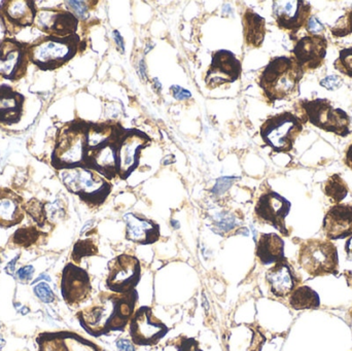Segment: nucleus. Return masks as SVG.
<instances>
[{"label":"nucleus","instance_id":"4","mask_svg":"<svg viewBox=\"0 0 352 351\" xmlns=\"http://www.w3.org/2000/svg\"><path fill=\"white\" fill-rule=\"evenodd\" d=\"M80 38L78 34L67 37H41L27 43L29 61L43 71H53L69 62L78 54Z\"/></svg>","mask_w":352,"mask_h":351},{"label":"nucleus","instance_id":"49","mask_svg":"<svg viewBox=\"0 0 352 351\" xmlns=\"http://www.w3.org/2000/svg\"><path fill=\"white\" fill-rule=\"evenodd\" d=\"M140 78H142V80H146V64H144V61L140 62Z\"/></svg>","mask_w":352,"mask_h":351},{"label":"nucleus","instance_id":"6","mask_svg":"<svg viewBox=\"0 0 352 351\" xmlns=\"http://www.w3.org/2000/svg\"><path fill=\"white\" fill-rule=\"evenodd\" d=\"M299 264L310 276L337 275L338 249L332 241L309 239L300 247Z\"/></svg>","mask_w":352,"mask_h":351},{"label":"nucleus","instance_id":"27","mask_svg":"<svg viewBox=\"0 0 352 351\" xmlns=\"http://www.w3.org/2000/svg\"><path fill=\"white\" fill-rule=\"evenodd\" d=\"M256 257L265 266L285 261V241L275 233L261 235L256 245Z\"/></svg>","mask_w":352,"mask_h":351},{"label":"nucleus","instance_id":"21","mask_svg":"<svg viewBox=\"0 0 352 351\" xmlns=\"http://www.w3.org/2000/svg\"><path fill=\"white\" fill-rule=\"evenodd\" d=\"M120 137L89 150L87 152L85 167L96 171L107 179H113L118 177L117 146Z\"/></svg>","mask_w":352,"mask_h":351},{"label":"nucleus","instance_id":"46","mask_svg":"<svg viewBox=\"0 0 352 351\" xmlns=\"http://www.w3.org/2000/svg\"><path fill=\"white\" fill-rule=\"evenodd\" d=\"M21 253H19L18 256H16V258H14L12 261H10V263L8 264V266L6 267V273L10 274V275H12V274L14 273V270H16V268H14V265H16V261H18L19 258H20Z\"/></svg>","mask_w":352,"mask_h":351},{"label":"nucleus","instance_id":"42","mask_svg":"<svg viewBox=\"0 0 352 351\" xmlns=\"http://www.w3.org/2000/svg\"><path fill=\"white\" fill-rule=\"evenodd\" d=\"M33 273H34V267L28 265L21 268V269L16 272V275H18L19 280H20L21 282L27 284V282L32 280Z\"/></svg>","mask_w":352,"mask_h":351},{"label":"nucleus","instance_id":"19","mask_svg":"<svg viewBox=\"0 0 352 351\" xmlns=\"http://www.w3.org/2000/svg\"><path fill=\"white\" fill-rule=\"evenodd\" d=\"M132 339L140 346L155 343L166 334L167 328L153 315L148 307H142L133 315L130 325Z\"/></svg>","mask_w":352,"mask_h":351},{"label":"nucleus","instance_id":"25","mask_svg":"<svg viewBox=\"0 0 352 351\" xmlns=\"http://www.w3.org/2000/svg\"><path fill=\"white\" fill-rule=\"evenodd\" d=\"M25 212L23 198L8 188L0 187V228L10 229L20 225Z\"/></svg>","mask_w":352,"mask_h":351},{"label":"nucleus","instance_id":"36","mask_svg":"<svg viewBox=\"0 0 352 351\" xmlns=\"http://www.w3.org/2000/svg\"><path fill=\"white\" fill-rule=\"evenodd\" d=\"M335 69L352 78V47L341 49L334 62Z\"/></svg>","mask_w":352,"mask_h":351},{"label":"nucleus","instance_id":"45","mask_svg":"<svg viewBox=\"0 0 352 351\" xmlns=\"http://www.w3.org/2000/svg\"><path fill=\"white\" fill-rule=\"evenodd\" d=\"M113 39H115L116 43H117L118 49L121 53L125 52V43H124L123 37L120 34L119 31L115 30L113 32Z\"/></svg>","mask_w":352,"mask_h":351},{"label":"nucleus","instance_id":"28","mask_svg":"<svg viewBox=\"0 0 352 351\" xmlns=\"http://www.w3.org/2000/svg\"><path fill=\"white\" fill-rule=\"evenodd\" d=\"M244 36L248 45L258 47L266 34V22L260 14L248 10L243 16Z\"/></svg>","mask_w":352,"mask_h":351},{"label":"nucleus","instance_id":"11","mask_svg":"<svg viewBox=\"0 0 352 351\" xmlns=\"http://www.w3.org/2000/svg\"><path fill=\"white\" fill-rule=\"evenodd\" d=\"M29 62L27 43L8 37L0 43V78L10 82L22 80Z\"/></svg>","mask_w":352,"mask_h":351},{"label":"nucleus","instance_id":"9","mask_svg":"<svg viewBox=\"0 0 352 351\" xmlns=\"http://www.w3.org/2000/svg\"><path fill=\"white\" fill-rule=\"evenodd\" d=\"M142 274L140 261L129 255H121L109 264L107 286L111 292L128 294L135 291Z\"/></svg>","mask_w":352,"mask_h":351},{"label":"nucleus","instance_id":"1","mask_svg":"<svg viewBox=\"0 0 352 351\" xmlns=\"http://www.w3.org/2000/svg\"><path fill=\"white\" fill-rule=\"evenodd\" d=\"M136 292L121 295H101L98 303L82 309L76 315L80 326L93 336L125 328L133 315Z\"/></svg>","mask_w":352,"mask_h":351},{"label":"nucleus","instance_id":"44","mask_svg":"<svg viewBox=\"0 0 352 351\" xmlns=\"http://www.w3.org/2000/svg\"><path fill=\"white\" fill-rule=\"evenodd\" d=\"M118 350L121 351H135L133 344L129 340L120 339L117 342Z\"/></svg>","mask_w":352,"mask_h":351},{"label":"nucleus","instance_id":"24","mask_svg":"<svg viewBox=\"0 0 352 351\" xmlns=\"http://www.w3.org/2000/svg\"><path fill=\"white\" fill-rule=\"evenodd\" d=\"M126 223V238L138 245H151L160 237V228L156 223L138 214L124 216Z\"/></svg>","mask_w":352,"mask_h":351},{"label":"nucleus","instance_id":"18","mask_svg":"<svg viewBox=\"0 0 352 351\" xmlns=\"http://www.w3.org/2000/svg\"><path fill=\"white\" fill-rule=\"evenodd\" d=\"M36 26L50 36L67 37L76 34L78 20L72 12L43 8L37 12Z\"/></svg>","mask_w":352,"mask_h":351},{"label":"nucleus","instance_id":"51","mask_svg":"<svg viewBox=\"0 0 352 351\" xmlns=\"http://www.w3.org/2000/svg\"><path fill=\"white\" fill-rule=\"evenodd\" d=\"M186 351H201V350H199L198 348H197V346H188V350H186Z\"/></svg>","mask_w":352,"mask_h":351},{"label":"nucleus","instance_id":"38","mask_svg":"<svg viewBox=\"0 0 352 351\" xmlns=\"http://www.w3.org/2000/svg\"><path fill=\"white\" fill-rule=\"evenodd\" d=\"M236 179H237L234 177H223L217 179L212 189L213 195L217 196V197L223 196L231 188Z\"/></svg>","mask_w":352,"mask_h":351},{"label":"nucleus","instance_id":"31","mask_svg":"<svg viewBox=\"0 0 352 351\" xmlns=\"http://www.w3.org/2000/svg\"><path fill=\"white\" fill-rule=\"evenodd\" d=\"M324 192L333 203L340 204L349 195V185L340 174H333L324 183Z\"/></svg>","mask_w":352,"mask_h":351},{"label":"nucleus","instance_id":"43","mask_svg":"<svg viewBox=\"0 0 352 351\" xmlns=\"http://www.w3.org/2000/svg\"><path fill=\"white\" fill-rule=\"evenodd\" d=\"M171 91H173V96L177 100H188L192 97L190 91L186 90V89L182 88L179 86L171 87Z\"/></svg>","mask_w":352,"mask_h":351},{"label":"nucleus","instance_id":"39","mask_svg":"<svg viewBox=\"0 0 352 351\" xmlns=\"http://www.w3.org/2000/svg\"><path fill=\"white\" fill-rule=\"evenodd\" d=\"M68 8H70L72 14L76 16V18H85L86 14H88V5L87 2L85 1H68Z\"/></svg>","mask_w":352,"mask_h":351},{"label":"nucleus","instance_id":"5","mask_svg":"<svg viewBox=\"0 0 352 351\" xmlns=\"http://www.w3.org/2000/svg\"><path fill=\"white\" fill-rule=\"evenodd\" d=\"M64 187L89 205H100L111 191L107 179L85 166L59 171Z\"/></svg>","mask_w":352,"mask_h":351},{"label":"nucleus","instance_id":"16","mask_svg":"<svg viewBox=\"0 0 352 351\" xmlns=\"http://www.w3.org/2000/svg\"><path fill=\"white\" fill-rule=\"evenodd\" d=\"M241 73V63L234 54L226 49L214 53L205 82L209 89L236 82Z\"/></svg>","mask_w":352,"mask_h":351},{"label":"nucleus","instance_id":"37","mask_svg":"<svg viewBox=\"0 0 352 351\" xmlns=\"http://www.w3.org/2000/svg\"><path fill=\"white\" fill-rule=\"evenodd\" d=\"M33 292H34L35 296H36L41 302L47 303V304L53 303L54 301L56 300L55 294H54L52 288H50L49 284H45V282H41V284L35 286Z\"/></svg>","mask_w":352,"mask_h":351},{"label":"nucleus","instance_id":"26","mask_svg":"<svg viewBox=\"0 0 352 351\" xmlns=\"http://www.w3.org/2000/svg\"><path fill=\"white\" fill-rule=\"evenodd\" d=\"M25 97L8 84H0V124H18L22 119Z\"/></svg>","mask_w":352,"mask_h":351},{"label":"nucleus","instance_id":"10","mask_svg":"<svg viewBox=\"0 0 352 351\" xmlns=\"http://www.w3.org/2000/svg\"><path fill=\"white\" fill-rule=\"evenodd\" d=\"M151 141L150 137L138 129L125 130L117 146L118 177L128 179L140 164V152Z\"/></svg>","mask_w":352,"mask_h":351},{"label":"nucleus","instance_id":"14","mask_svg":"<svg viewBox=\"0 0 352 351\" xmlns=\"http://www.w3.org/2000/svg\"><path fill=\"white\" fill-rule=\"evenodd\" d=\"M291 207L289 200L276 192L270 191L261 196L256 203V214L262 222L274 227L285 236H289L285 218L289 216Z\"/></svg>","mask_w":352,"mask_h":351},{"label":"nucleus","instance_id":"29","mask_svg":"<svg viewBox=\"0 0 352 351\" xmlns=\"http://www.w3.org/2000/svg\"><path fill=\"white\" fill-rule=\"evenodd\" d=\"M289 303L296 310L318 309L320 306V295L310 286H299L289 295Z\"/></svg>","mask_w":352,"mask_h":351},{"label":"nucleus","instance_id":"30","mask_svg":"<svg viewBox=\"0 0 352 351\" xmlns=\"http://www.w3.org/2000/svg\"><path fill=\"white\" fill-rule=\"evenodd\" d=\"M47 234L41 232L36 227H24L18 229L10 238V245L20 249H30L34 245H39L41 241H45Z\"/></svg>","mask_w":352,"mask_h":351},{"label":"nucleus","instance_id":"48","mask_svg":"<svg viewBox=\"0 0 352 351\" xmlns=\"http://www.w3.org/2000/svg\"><path fill=\"white\" fill-rule=\"evenodd\" d=\"M344 249L345 251H346L349 258L352 259V236L349 237V240H347L346 243H345Z\"/></svg>","mask_w":352,"mask_h":351},{"label":"nucleus","instance_id":"52","mask_svg":"<svg viewBox=\"0 0 352 351\" xmlns=\"http://www.w3.org/2000/svg\"><path fill=\"white\" fill-rule=\"evenodd\" d=\"M171 224H173V228L178 229L179 228V223L176 222V220H171Z\"/></svg>","mask_w":352,"mask_h":351},{"label":"nucleus","instance_id":"41","mask_svg":"<svg viewBox=\"0 0 352 351\" xmlns=\"http://www.w3.org/2000/svg\"><path fill=\"white\" fill-rule=\"evenodd\" d=\"M306 29L310 35H318V33L324 32V27L316 16H311L306 24Z\"/></svg>","mask_w":352,"mask_h":351},{"label":"nucleus","instance_id":"2","mask_svg":"<svg viewBox=\"0 0 352 351\" xmlns=\"http://www.w3.org/2000/svg\"><path fill=\"white\" fill-rule=\"evenodd\" d=\"M304 73L295 58L280 56L271 60L265 67L258 84L271 102L289 100L300 94V82Z\"/></svg>","mask_w":352,"mask_h":351},{"label":"nucleus","instance_id":"34","mask_svg":"<svg viewBox=\"0 0 352 351\" xmlns=\"http://www.w3.org/2000/svg\"><path fill=\"white\" fill-rule=\"evenodd\" d=\"M25 212L33 218L38 227H45L47 224V212H45V203H41L39 200L31 199L25 203Z\"/></svg>","mask_w":352,"mask_h":351},{"label":"nucleus","instance_id":"8","mask_svg":"<svg viewBox=\"0 0 352 351\" xmlns=\"http://www.w3.org/2000/svg\"><path fill=\"white\" fill-rule=\"evenodd\" d=\"M306 120L318 129L346 137L351 133V117L346 111L333 106L328 99L316 98L301 101Z\"/></svg>","mask_w":352,"mask_h":351},{"label":"nucleus","instance_id":"13","mask_svg":"<svg viewBox=\"0 0 352 351\" xmlns=\"http://www.w3.org/2000/svg\"><path fill=\"white\" fill-rule=\"evenodd\" d=\"M92 292L90 276L86 270L74 263H68L61 274V295L68 306L78 307L90 297Z\"/></svg>","mask_w":352,"mask_h":351},{"label":"nucleus","instance_id":"40","mask_svg":"<svg viewBox=\"0 0 352 351\" xmlns=\"http://www.w3.org/2000/svg\"><path fill=\"white\" fill-rule=\"evenodd\" d=\"M320 86L324 87L327 90L334 91L342 86L343 80L342 78H339V76H330L320 80Z\"/></svg>","mask_w":352,"mask_h":351},{"label":"nucleus","instance_id":"15","mask_svg":"<svg viewBox=\"0 0 352 351\" xmlns=\"http://www.w3.org/2000/svg\"><path fill=\"white\" fill-rule=\"evenodd\" d=\"M272 8L277 25L285 30L291 31V37L306 26L311 16V4L303 0L273 1Z\"/></svg>","mask_w":352,"mask_h":351},{"label":"nucleus","instance_id":"50","mask_svg":"<svg viewBox=\"0 0 352 351\" xmlns=\"http://www.w3.org/2000/svg\"><path fill=\"white\" fill-rule=\"evenodd\" d=\"M6 340L2 339V338H0V351H2L3 350L4 346H6Z\"/></svg>","mask_w":352,"mask_h":351},{"label":"nucleus","instance_id":"32","mask_svg":"<svg viewBox=\"0 0 352 351\" xmlns=\"http://www.w3.org/2000/svg\"><path fill=\"white\" fill-rule=\"evenodd\" d=\"M212 220L213 226L217 229L215 232L219 234H227L238 226L237 218L229 212H217L213 216Z\"/></svg>","mask_w":352,"mask_h":351},{"label":"nucleus","instance_id":"23","mask_svg":"<svg viewBox=\"0 0 352 351\" xmlns=\"http://www.w3.org/2000/svg\"><path fill=\"white\" fill-rule=\"evenodd\" d=\"M266 280L271 293L277 298H287L300 284L295 269L287 259L275 264L268 270Z\"/></svg>","mask_w":352,"mask_h":351},{"label":"nucleus","instance_id":"17","mask_svg":"<svg viewBox=\"0 0 352 351\" xmlns=\"http://www.w3.org/2000/svg\"><path fill=\"white\" fill-rule=\"evenodd\" d=\"M328 45V39L322 35H306L296 43L294 58L304 71L316 69L326 59Z\"/></svg>","mask_w":352,"mask_h":351},{"label":"nucleus","instance_id":"3","mask_svg":"<svg viewBox=\"0 0 352 351\" xmlns=\"http://www.w3.org/2000/svg\"><path fill=\"white\" fill-rule=\"evenodd\" d=\"M89 127L88 122L74 120L58 130L51 155V165L56 170L85 166Z\"/></svg>","mask_w":352,"mask_h":351},{"label":"nucleus","instance_id":"22","mask_svg":"<svg viewBox=\"0 0 352 351\" xmlns=\"http://www.w3.org/2000/svg\"><path fill=\"white\" fill-rule=\"evenodd\" d=\"M322 230L329 240H340L352 236V205L335 204L327 212Z\"/></svg>","mask_w":352,"mask_h":351},{"label":"nucleus","instance_id":"35","mask_svg":"<svg viewBox=\"0 0 352 351\" xmlns=\"http://www.w3.org/2000/svg\"><path fill=\"white\" fill-rule=\"evenodd\" d=\"M331 32L335 37H344L352 33V8H349L331 28Z\"/></svg>","mask_w":352,"mask_h":351},{"label":"nucleus","instance_id":"47","mask_svg":"<svg viewBox=\"0 0 352 351\" xmlns=\"http://www.w3.org/2000/svg\"><path fill=\"white\" fill-rule=\"evenodd\" d=\"M345 164L352 170V144L347 148L346 154H345Z\"/></svg>","mask_w":352,"mask_h":351},{"label":"nucleus","instance_id":"53","mask_svg":"<svg viewBox=\"0 0 352 351\" xmlns=\"http://www.w3.org/2000/svg\"><path fill=\"white\" fill-rule=\"evenodd\" d=\"M0 327H1V324H0Z\"/></svg>","mask_w":352,"mask_h":351},{"label":"nucleus","instance_id":"20","mask_svg":"<svg viewBox=\"0 0 352 351\" xmlns=\"http://www.w3.org/2000/svg\"><path fill=\"white\" fill-rule=\"evenodd\" d=\"M38 351H99L89 340L72 332H45L36 337Z\"/></svg>","mask_w":352,"mask_h":351},{"label":"nucleus","instance_id":"12","mask_svg":"<svg viewBox=\"0 0 352 351\" xmlns=\"http://www.w3.org/2000/svg\"><path fill=\"white\" fill-rule=\"evenodd\" d=\"M37 12L34 1L6 0L0 4V22L6 34L14 36L34 24Z\"/></svg>","mask_w":352,"mask_h":351},{"label":"nucleus","instance_id":"7","mask_svg":"<svg viewBox=\"0 0 352 351\" xmlns=\"http://www.w3.org/2000/svg\"><path fill=\"white\" fill-rule=\"evenodd\" d=\"M303 122L289 111L273 115L263 124L261 136L265 144L274 152H291L296 139L303 131Z\"/></svg>","mask_w":352,"mask_h":351},{"label":"nucleus","instance_id":"33","mask_svg":"<svg viewBox=\"0 0 352 351\" xmlns=\"http://www.w3.org/2000/svg\"><path fill=\"white\" fill-rule=\"evenodd\" d=\"M98 249L92 239H85V240H78L74 245V251H72V258L76 263H80L85 258L92 257L97 255Z\"/></svg>","mask_w":352,"mask_h":351}]
</instances>
